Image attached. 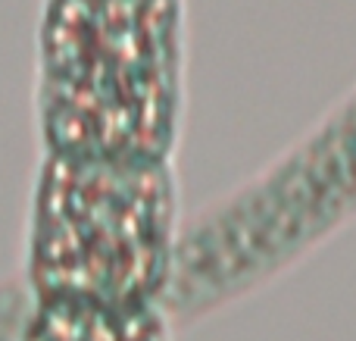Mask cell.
Instances as JSON below:
<instances>
[{
  "instance_id": "1",
  "label": "cell",
  "mask_w": 356,
  "mask_h": 341,
  "mask_svg": "<svg viewBox=\"0 0 356 341\" xmlns=\"http://www.w3.org/2000/svg\"><path fill=\"white\" fill-rule=\"evenodd\" d=\"M175 100V0H44L35 38L41 154L166 160Z\"/></svg>"
},
{
  "instance_id": "2",
  "label": "cell",
  "mask_w": 356,
  "mask_h": 341,
  "mask_svg": "<svg viewBox=\"0 0 356 341\" xmlns=\"http://www.w3.org/2000/svg\"><path fill=\"white\" fill-rule=\"evenodd\" d=\"M263 179L175 235L163 307L191 319L257 285L356 210V97Z\"/></svg>"
},
{
  "instance_id": "3",
  "label": "cell",
  "mask_w": 356,
  "mask_h": 341,
  "mask_svg": "<svg viewBox=\"0 0 356 341\" xmlns=\"http://www.w3.org/2000/svg\"><path fill=\"white\" fill-rule=\"evenodd\" d=\"M169 204L166 160L41 154L29 207V294L97 301L138 292L144 279L166 288Z\"/></svg>"
},
{
  "instance_id": "4",
  "label": "cell",
  "mask_w": 356,
  "mask_h": 341,
  "mask_svg": "<svg viewBox=\"0 0 356 341\" xmlns=\"http://www.w3.org/2000/svg\"><path fill=\"white\" fill-rule=\"evenodd\" d=\"M31 294L22 279H0V341H25Z\"/></svg>"
}]
</instances>
